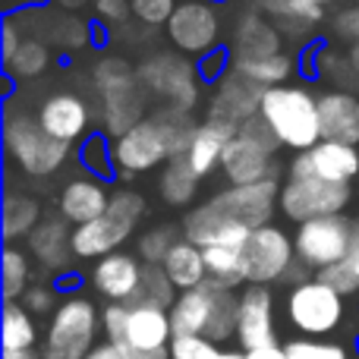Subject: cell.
<instances>
[{"label": "cell", "mask_w": 359, "mask_h": 359, "mask_svg": "<svg viewBox=\"0 0 359 359\" xmlns=\"http://www.w3.org/2000/svg\"><path fill=\"white\" fill-rule=\"evenodd\" d=\"M48 63H50L48 44H44L41 38H25V41L19 44V50L4 67H6V73L16 76V79H35V76H41L44 69H48Z\"/></svg>", "instance_id": "cell-35"}, {"label": "cell", "mask_w": 359, "mask_h": 359, "mask_svg": "<svg viewBox=\"0 0 359 359\" xmlns=\"http://www.w3.org/2000/svg\"><path fill=\"white\" fill-rule=\"evenodd\" d=\"M177 303V287L170 284L168 271L161 265H145L142 268V284H139L136 297L126 306H155V309H174Z\"/></svg>", "instance_id": "cell-33"}, {"label": "cell", "mask_w": 359, "mask_h": 359, "mask_svg": "<svg viewBox=\"0 0 359 359\" xmlns=\"http://www.w3.org/2000/svg\"><path fill=\"white\" fill-rule=\"evenodd\" d=\"M287 316L293 328L303 334H331L344 318V297L322 280H306L293 287L287 297Z\"/></svg>", "instance_id": "cell-13"}, {"label": "cell", "mask_w": 359, "mask_h": 359, "mask_svg": "<svg viewBox=\"0 0 359 359\" xmlns=\"http://www.w3.org/2000/svg\"><path fill=\"white\" fill-rule=\"evenodd\" d=\"M29 278H32L29 255L16 246H6L4 249V299L6 303H16L19 297H25Z\"/></svg>", "instance_id": "cell-36"}, {"label": "cell", "mask_w": 359, "mask_h": 359, "mask_svg": "<svg viewBox=\"0 0 359 359\" xmlns=\"http://www.w3.org/2000/svg\"><path fill=\"white\" fill-rule=\"evenodd\" d=\"M170 359H243L236 350H221L205 337H174Z\"/></svg>", "instance_id": "cell-39"}, {"label": "cell", "mask_w": 359, "mask_h": 359, "mask_svg": "<svg viewBox=\"0 0 359 359\" xmlns=\"http://www.w3.org/2000/svg\"><path fill=\"white\" fill-rule=\"evenodd\" d=\"M236 133H240V126L217 117H205L198 123L196 136H192L189 149H186V161L198 174V180H205L211 170H221V158L227 151V145L236 139Z\"/></svg>", "instance_id": "cell-24"}, {"label": "cell", "mask_w": 359, "mask_h": 359, "mask_svg": "<svg viewBox=\"0 0 359 359\" xmlns=\"http://www.w3.org/2000/svg\"><path fill=\"white\" fill-rule=\"evenodd\" d=\"M142 215H145V198L133 189H117L111 196L107 211L98 221L73 230V255L101 262L104 255L120 252V246H123L133 236V230L139 227Z\"/></svg>", "instance_id": "cell-5"}, {"label": "cell", "mask_w": 359, "mask_h": 359, "mask_svg": "<svg viewBox=\"0 0 359 359\" xmlns=\"http://www.w3.org/2000/svg\"><path fill=\"white\" fill-rule=\"evenodd\" d=\"M183 240L177 230V224H158V227L145 230L139 236V259L145 265H164V259L170 255V249Z\"/></svg>", "instance_id": "cell-37"}, {"label": "cell", "mask_w": 359, "mask_h": 359, "mask_svg": "<svg viewBox=\"0 0 359 359\" xmlns=\"http://www.w3.org/2000/svg\"><path fill=\"white\" fill-rule=\"evenodd\" d=\"M73 230L63 217H50V221H41L38 230L29 236V249L38 262H41L48 271H60L67 268L69 255H73Z\"/></svg>", "instance_id": "cell-25"}, {"label": "cell", "mask_w": 359, "mask_h": 359, "mask_svg": "<svg viewBox=\"0 0 359 359\" xmlns=\"http://www.w3.org/2000/svg\"><path fill=\"white\" fill-rule=\"evenodd\" d=\"M347 259H350V262H353V265L359 268V246H353V249H350V255H347Z\"/></svg>", "instance_id": "cell-51"}, {"label": "cell", "mask_w": 359, "mask_h": 359, "mask_svg": "<svg viewBox=\"0 0 359 359\" xmlns=\"http://www.w3.org/2000/svg\"><path fill=\"white\" fill-rule=\"evenodd\" d=\"M4 145L10 161L29 177H50L67 164L69 145L44 133L38 117L25 111H10L4 123Z\"/></svg>", "instance_id": "cell-7"}, {"label": "cell", "mask_w": 359, "mask_h": 359, "mask_svg": "<svg viewBox=\"0 0 359 359\" xmlns=\"http://www.w3.org/2000/svg\"><path fill=\"white\" fill-rule=\"evenodd\" d=\"M198 123L183 111L161 107L126 136L114 139V164L120 177H136L155 170L158 164H170L174 158L186 155Z\"/></svg>", "instance_id": "cell-1"}, {"label": "cell", "mask_w": 359, "mask_h": 359, "mask_svg": "<svg viewBox=\"0 0 359 359\" xmlns=\"http://www.w3.org/2000/svg\"><path fill=\"white\" fill-rule=\"evenodd\" d=\"M180 0H133V16L145 25H164L168 29Z\"/></svg>", "instance_id": "cell-42"}, {"label": "cell", "mask_w": 359, "mask_h": 359, "mask_svg": "<svg viewBox=\"0 0 359 359\" xmlns=\"http://www.w3.org/2000/svg\"><path fill=\"white\" fill-rule=\"evenodd\" d=\"M114 192L104 186V180L95 177H76L63 186L60 192V217L73 227H86V224L98 221L107 211Z\"/></svg>", "instance_id": "cell-22"}, {"label": "cell", "mask_w": 359, "mask_h": 359, "mask_svg": "<svg viewBox=\"0 0 359 359\" xmlns=\"http://www.w3.org/2000/svg\"><path fill=\"white\" fill-rule=\"evenodd\" d=\"M236 341L243 353H252L262 347H274V297L268 287L246 284L240 293V322H236Z\"/></svg>", "instance_id": "cell-16"}, {"label": "cell", "mask_w": 359, "mask_h": 359, "mask_svg": "<svg viewBox=\"0 0 359 359\" xmlns=\"http://www.w3.org/2000/svg\"><path fill=\"white\" fill-rule=\"evenodd\" d=\"M79 161L95 180H107V177L117 174V164H114V142H107V136H101V133H95V136H88L86 142H82Z\"/></svg>", "instance_id": "cell-38"}, {"label": "cell", "mask_w": 359, "mask_h": 359, "mask_svg": "<svg viewBox=\"0 0 359 359\" xmlns=\"http://www.w3.org/2000/svg\"><path fill=\"white\" fill-rule=\"evenodd\" d=\"M101 322H104L107 344H114L123 359H170L174 328L168 309L111 303Z\"/></svg>", "instance_id": "cell-2"}, {"label": "cell", "mask_w": 359, "mask_h": 359, "mask_svg": "<svg viewBox=\"0 0 359 359\" xmlns=\"http://www.w3.org/2000/svg\"><path fill=\"white\" fill-rule=\"evenodd\" d=\"M233 69L255 82L259 88H278L290 79L293 73V57L290 54H271V57H233Z\"/></svg>", "instance_id": "cell-28"}, {"label": "cell", "mask_w": 359, "mask_h": 359, "mask_svg": "<svg viewBox=\"0 0 359 359\" xmlns=\"http://www.w3.org/2000/svg\"><path fill=\"white\" fill-rule=\"evenodd\" d=\"M98 309L88 297H67L60 306L54 309L44 331V341L38 356L41 359H88L95 350V337L101 328Z\"/></svg>", "instance_id": "cell-6"}, {"label": "cell", "mask_w": 359, "mask_h": 359, "mask_svg": "<svg viewBox=\"0 0 359 359\" xmlns=\"http://www.w3.org/2000/svg\"><path fill=\"white\" fill-rule=\"evenodd\" d=\"M236 136H243V139H246V142H252V145H259V149L271 151V155H278V149H280L278 136H274V133H271V126H268L262 117L246 120V123L240 126V133H236Z\"/></svg>", "instance_id": "cell-43"}, {"label": "cell", "mask_w": 359, "mask_h": 359, "mask_svg": "<svg viewBox=\"0 0 359 359\" xmlns=\"http://www.w3.org/2000/svg\"><path fill=\"white\" fill-rule=\"evenodd\" d=\"M95 86L101 95V117L111 136H126L133 126L145 120V95L149 88L139 79V69H133L120 57H104L95 63Z\"/></svg>", "instance_id": "cell-4"}, {"label": "cell", "mask_w": 359, "mask_h": 359, "mask_svg": "<svg viewBox=\"0 0 359 359\" xmlns=\"http://www.w3.org/2000/svg\"><path fill=\"white\" fill-rule=\"evenodd\" d=\"M35 341H38V328L32 312L19 303H6L4 306V353L32 350Z\"/></svg>", "instance_id": "cell-32"}, {"label": "cell", "mask_w": 359, "mask_h": 359, "mask_svg": "<svg viewBox=\"0 0 359 359\" xmlns=\"http://www.w3.org/2000/svg\"><path fill=\"white\" fill-rule=\"evenodd\" d=\"M259 117L271 126L284 149L312 151L322 142V120H318V95L303 86H278L265 88Z\"/></svg>", "instance_id": "cell-3"}, {"label": "cell", "mask_w": 359, "mask_h": 359, "mask_svg": "<svg viewBox=\"0 0 359 359\" xmlns=\"http://www.w3.org/2000/svg\"><path fill=\"white\" fill-rule=\"evenodd\" d=\"M22 306L29 312H50L54 309V290H48V287H29L22 297Z\"/></svg>", "instance_id": "cell-45"}, {"label": "cell", "mask_w": 359, "mask_h": 359, "mask_svg": "<svg viewBox=\"0 0 359 359\" xmlns=\"http://www.w3.org/2000/svg\"><path fill=\"white\" fill-rule=\"evenodd\" d=\"M221 6L217 0H180L168 22V38L183 54H215L221 41Z\"/></svg>", "instance_id": "cell-10"}, {"label": "cell", "mask_w": 359, "mask_h": 359, "mask_svg": "<svg viewBox=\"0 0 359 359\" xmlns=\"http://www.w3.org/2000/svg\"><path fill=\"white\" fill-rule=\"evenodd\" d=\"M202 252H205V268H208V280L227 287V290L246 284V274H243V246H208Z\"/></svg>", "instance_id": "cell-30"}, {"label": "cell", "mask_w": 359, "mask_h": 359, "mask_svg": "<svg viewBox=\"0 0 359 359\" xmlns=\"http://www.w3.org/2000/svg\"><path fill=\"white\" fill-rule=\"evenodd\" d=\"M280 54V32L259 13L240 16L233 29V57H271Z\"/></svg>", "instance_id": "cell-26"}, {"label": "cell", "mask_w": 359, "mask_h": 359, "mask_svg": "<svg viewBox=\"0 0 359 359\" xmlns=\"http://www.w3.org/2000/svg\"><path fill=\"white\" fill-rule=\"evenodd\" d=\"M284 350H287V356H290V359H347V350H344L341 344L316 341V337L290 341Z\"/></svg>", "instance_id": "cell-41"}, {"label": "cell", "mask_w": 359, "mask_h": 359, "mask_svg": "<svg viewBox=\"0 0 359 359\" xmlns=\"http://www.w3.org/2000/svg\"><path fill=\"white\" fill-rule=\"evenodd\" d=\"M217 290L221 284L205 280L196 290H186L177 297L174 309H170V328L174 337H205L215 318V303H217Z\"/></svg>", "instance_id": "cell-23"}, {"label": "cell", "mask_w": 359, "mask_h": 359, "mask_svg": "<svg viewBox=\"0 0 359 359\" xmlns=\"http://www.w3.org/2000/svg\"><path fill=\"white\" fill-rule=\"evenodd\" d=\"M221 174L227 177L230 186H252L265 183V180H278V161L271 151L236 136L221 158Z\"/></svg>", "instance_id": "cell-20"}, {"label": "cell", "mask_w": 359, "mask_h": 359, "mask_svg": "<svg viewBox=\"0 0 359 359\" xmlns=\"http://www.w3.org/2000/svg\"><path fill=\"white\" fill-rule=\"evenodd\" d=\"M293 249H297V259L306 268L325 271V268L337 265L353 249V217L334 215L299 224L297 233H293Z\"/></svg>", "instance_id": "cell-8"}, {"label": "cell", "mask_w": 359, "mask_h": 359, "mask_svg": "<svg viewBox=\"0 0 359 359\" xmlns=\"http://www.w3.org/2000/svg\"><path fill=\"white\" fill-rule=\"evenodd\" d=\"M63 4H69V6H73V4H82V0H63Z\"/></svg>", "instance_id": "cell-53"}, {"label": "cell", "mask_w": 359, "mask_h": 359, "mask_svg": "<svg viewBox=\"0 0 359 359\" xmlns=\"http://www.w3.org/2000/svg\"><path fill=\"white\" fill-rule=\"evenodd\" d=\"M41 224V208L32 196L22 192H6L4 196V240L16 243V240H29Z\"/></svg>", "instance_id": "cell-29"}, {"label": "cell", "mask_w": 359, "mask_h": 359, "mask_svg": "<svg viewBox=\"0 0 359 359\" xmlns=\"http://www.w3.org/2000/svg\"><path fill=\"white\" fill-rule=\"evenodd\" d=\"M205 205L227 221H236L249 230H262L271 224L274 208L280 205V189L278 180H265V183L252 186H227V189L215 192Z\"/></svg>", "instance_id": "cell-14"}, {"label": "cell", "mask_w": 359, "mask_h": 359, "mask_svg": "<svg viewBox=\"0 0 359 359\" xmlns=\"http://www.w3.org/2000/svg\"><path fill=\"white\" fill-rule=\"evenodd\" d=\"M243 359H290L287 356V350L284 347H262V350H252V353H243Z\"/></svg>", "instance_id": "cell-48"}, {"label": "cell", "mask_w": 359, "mask_h": 359, "mask_svg": "<svg viewBox=\"0 0 359 359\" xmlns=\"http://www.w3.org/2000/svg\"><path fill=\"white\" fill-rule=\"evenodd\" d=\"M142 268L136 255L130 252H111L92 268V287L107 297L111 303H130L136 297L139 284H142Z\"/></svg>", "instance_id": "cell-21"}, {"label": "cell", "mask_w": 359, "mask_h": 359, "mask_svg": "<svg viewBox=\"0 0 359 359\" xmlns=\"http://www.w3.org/2000/svg\"><path fill=\"white\" fill-rule=\"evenodd\" d=\"M293 262H297L293 240L280 227H274V224L252 230L249 240L243 243V274H246V284L265 287L271 280H284Z\"/></svg>", "instance_id": "cell-12"}, {"label": "cell", "mask_w": 359, "mask_h": 359, "mask_svg": "<svg viewBox=\"0 0 359 359\" xmlns=\"http://www.w3.org/2000/svg\"><path fill=\"white\" fill-rule=\"evenodd\" d=\"M4 359H41V356L32 353V350H22V353H4Z\"/></svg>", "instance_id": "cell-50"}, {"label": "cell", "mask_w": 359, "mask_h": 359, "mask_svg": "<svg viewBox=\"0 0 359 359\" xmlns=\"http://www.w3.org/2000/svg\"><path fill=\"white\" fill-rule=\"evenodd\" d=\"M353 198V189L344 183H328V180H287L280 186V211L290 221L306 224L318 217L344 215V208Z\"/></svg>", "instance_id": "cell-11"}, {"label": "cell", "mask_w": 359, "mask_h": 359, "mask_svg": "<svg viewBox=\"0 0 359 359\" xmlns=\"http://www.w3.org/2000/svg\"><path fill=\"white\" fill-rule=\"evenodd\" d=\"M262 95H265V88H259L255 82H249L246 76H240L236 69H230V73L221 76L217 92L211 95L208 117H217V120H227V123H233V126H243L246 120L259 117Z\"/></svg>", "instance_id": "cell-17"}, {"label": "cell", "mask_w": 359, "mask_h": 359, "mask_svg": "<svg viewBox=\"0 0 359 359\" xmlns=\"http://www.w3.org/2000/svg\"><path fill=\"white\" fill-rule=\"evenodd\" d=\"M35 117H38V123L44 126L48 136H54L57 142H63V145H73L86 136L92 114H88V104L79 98V95L57 92V95H48V98L41 101Z\"/></svg>", "instance_id": "cell-18"}, {"label": "cell", "mask_w": 359, "mask_h": 359, "mask_svg": "<svg viewBox=\"0 0 359 359\" xmlns=\"http://www.w3.org/2000/svg\"><path fill=\"white\" fill-rule=\"evenodd\" d=\"M353 246H359V217H353Z\"/></svg>", "instance_id": "cell-52"}, {"label": "cell", "mask_w": 359, "mask_h": 359, "mask_svg": "<svg viewBox=\"0 0 359 359\" xmlns=\"http://www.w3.org/2000/svg\"><path fill=\"white\" fill-rule=\"evenodd\" d=\"M312 177L350 186L359 177V149L322 139L312 151H299L290 161V180H312Z\"/></svg>", "instance_id": "cell-15"}, {"label": "cell", "mask_w": 359, "mask_h": 359, "mask_svg": "<svg viewBox=\"0 0 359 359\" xmlns=\"http://www.w3.org/2000/svg\"><path fill=\"white\" fill-rule=\"evenodd\" d=\"M22 41H25V35H19L16 22H13V19H4V41H0V54H4V63L10 60L13 54H16Z\"/></svg>", "instance_id": "cell-47"}, {"label": "cell", "mask_w": 359, "mask_h": 359, "mask_svg": "<svg viewBox=\"0 0 359 359\" xmlns=\"http://www.w3.org/2000/svg\"><path fill=\"white\" fill-rule=\"evenodd\" d=\"M139 79L149 92H155L158 98L168 101V107L183 114H192V107L198 104V67H192L186 57H180L177 50H161L151 54L149 60L139 67Z\"/></svg>", "instance_id": "cell-9"}, {"label": "cell", "mask_w": 359, "mask_h": 359, "mask_svg": "<svg viewBox=\"0 0 359 359\" xmlns=\"http://www.w3.org/2000/svg\"><path fill=\"white\" fill-rule=\"evenodd\" d=\"M95 10L104 22H120L126 13H133V0H95Z\"/></svg>", "instance_id": "cell-46"}, {"label": "cell", "mask_w": 359, "mask_h": 359, "mask_svg": "<svg viewBox=\"0 0 359 359\" xmlns=\"http://www.w3.org/2000/svg\"><path fill=\"white\" fill-rule=\"evenodd\" d=\"M164 271H168L170 284L177 287L180 293L186 290H196V287H202L205 280H208V268H205V252L196 246V243L189 240H180L174 249H170V255L164 259Z\"/></svg>", "instance_id": "cell-27"}, {"label": "cell", "mask_w": 359, "mask_h": 359, "mask_svg": "<svg viewBox=\"0 0 359 359\" xmlns=\"http://www.w3.org/2000/svg\"><path fill=\"white\" fill-rule=\"evenodd\" d=\"M334 32L350 44L359 41V6H350V10L337 13L334 16Z\"/></svg>", "instance_id": "cell-44"}, {"label": "cell", "mask_w": 359, "mask_h": 359, "mask_svg": "<svg viewBox=\"0 0 359 359\" xmlns=\"http://www.w3.org/2000/svg\"><path fill=\"white\" fill-rule=\"evenodd\" d=\"M259 4L271 13L274 22L297 25V29L318 25L325 19V4L322 0H259Z\"/></svg>", "instance_id": "cell-34"}, {"label": "cell", "mask_w": 359, "mask_h": 359, "mask_svg": "<svg viewBox=\"0 0 359 359\" xmlns=\"http://www.w3.org/2000/svg\"><path fill=\"white\" fill-rule=\"evenodd\" d=\"M322 4H331V0H322Z\"/></svg>", "instance_id": "cell-54"}, {"label": "cell", "mask_w": 359, "mask_h": 359, "mask_svg": "<svg viewBox=\"0 0 359 359\" xmlns=\"http://www.w3.org/2000/svg\"><path fill=\"white\" fill-rule=\"evenodd\" d=\"M198 192V174L189 168L186 155L174 158L170 164H164L161 170V196L168 205H189Z\"/></svg>", "instance_id": "cell-31"}, {"label": "cell", "mask_w": 359, "mask_h": 359, "mask_svg": "<svg viewBox=\"0 0 359 359\" xmlns=\"http://www.w3.org/2000/svg\"><path fill=\"white\" fill-rule=\"evenodd\" d=\"M318 120L325 142L359 149V95L347 88H328L318 95Z\"/></svg>", "instance_id": "cell-19"}, {"label": "cell", "mask_w": 359, "mask_h": 359, "mask_svg": "<svg viewBox=\"0 0 359 359\" xmlns=\"http://www.w3.org/2000/svg\"><path fill=\"white\" fill-rule=\"evenodd\" d=\"M316 280L328 284L331 290H337L341 297H350V293L359 290V268L350 259H344V262H337V265L325 268V271H316Z\"/></svg>", "instance_id": "cell-40"}, {"label": "cell", "mask_w": 359, "mask_h": 359, "mask_svg": "<svg viewBox=\"0 0 359 359\" xmlns=\"http://www.w3.org/2000/svg\"><path fill=\"white\" fill-rule=\"evenodd\" d=\"M347 57H350V63H353V69H356V73H359V41H356V44H350Z\"/></svg>", "instance_id": "cell-49"}]
</instances>
